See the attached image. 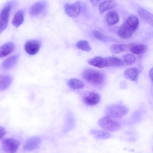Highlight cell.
Returning <instances> with one entry per match:
<instances>
[{
	"label": "cell",
	"mask_w": 153,
	"mask_h": 153,
	"mask_svg": "<svg viewBox=\"0 0 153 153\" xmlns=\"http://www.w3.org/2000/svg\"><path fill=\"white\" fill-rule=\"evenodd\" d=\"M139 20L135 16L128 17L117 31L119 36L122 39H127L131 37L138 28Z\"/></svg>",
	"instance_id": "6da1fadb"
},
{
	"label": "cell",
	"mask_w": 153,
	"mask_h": 153,
	"mask_svg": "<svg viewBox=\"0 0 153 153\" xmlns=\"http://www.w3.org/2000/svg\"><path fill=\"white\" fill-rule=\"evenodd\" d=\"M83 78L88 82L95 86L102 85L105 80V76L101 72L90 68H87L82 74Z\"/></svg>",
	"instance_id": "7a4b0ae2"
},
{
	"label": "cell",
	"mask_w": 153,
	"mask_h": 153,
	"mask_svg": "<svg viewBox=\"0 0 153 153\" xmlns=\"http://www.w3.org/2000/svg\"><path fill=\"white\" fill-rule=\"evenodd\" d=\"M128 112L126 106L120 104L111 105L106 110V116L112 119H119L124 116Z\"/></svg>",
	"instance_id": "3957f363"
},
{
	"label": "cell",
	"mask_w": 153,
	"mask_h": 153,
	"mask_svg": "<svg viewBox=\"0 0 153 153\" xmlns=\"http://www.w3.org/2000/svg\"><path fill=\"white\" fill-rule=\"evenodd\" d=\"M98 123L102 128L110 132L118 131L121 127L119 123L107 116L101 118Z\"/></svg>",
	"instance_id": "277c9868"
},
{
	"label": "cell",
	"mask_w": 153,
	"mask_h": 153,
	"mask_svg": "<svg viewBox=\"0 0 153 153\" xmlns=\"http://www.w3.org/2000/svg\"><path fill=\"white\" fill-rule=\"evenodd\" d=\"M1 143L2 150L5 153H16L20 144L18 140L13 138H5Z\"/></svg>",
	"instance_id": "5b68a950"
},
{
	"label": "cell",
	"mask_w": 153,
	"mask_h": 153,
	"mask_svg": "<svg viewBox=\"0 0 153 153\" xmlns=\"http://www.w3.org/2000/svg\"><path fill=\"white\" fill-rule=\"evenodd\" d=\"M65 12L69 16L75 18L79 15L82 9L81 2L77 1L73 3H65L64 6Z\"/></svg>",
	"instance_id": "8992f818"
},
{
	"label": "cell",
	"mask_w": 153,
	"mask_h": 153,
	"mask_svg": "<svg viewBox=\"0 0 153 153\" xmlns=\"http://www.w3.org/2000/svg\"><path fill=\"white\" fill-rule=\"evenodd\" d=\"M11 9V4H8L2 8L0 13V33L7 27Z\"/></svg>",
	"instance_id": "52a82bcc"
},
{
	"label": "cell",
	"mask_w": 153,
	"mask_h": 153,
	"mask_svg": "<svg viewBox=\"0 0 153 153\" xmlns=\"http://www.w3.org/2000/svg\"><path fill=\"white\" fill-rule=\"evenodd\" d=\"M41 47V43L37 40H31L27 41L24 45L26 52L30 55H34L39 51Z\"/></svg>",
	"instance_id": "ba28073f"
},
{
	"label": "cell",
	"mask_w": 153,
	"mask_h": 153,
	"mask_svg": "<svg viewBox=\"0 0 153 153\" xmlns=\"http://www.w3.org/2000/svg\"><path fill=\"white\" fill-rule=\"evenodd\" d=\"M46 7L47 3L45 1L37 2L33 4L30 7L29 13L32 16H37L43 13Z\"/></svg>",
	"instance_id": "9c48e42d"
},
{
	"label": "cell",
	"mask_w": 153,
	"mask_h": 153,
	"mask_svg": "<svg viewBox=\"0 0 153 153\" xmlns=\"http://www.w3.org/2000/svg\"><path fill=\"white\" fill-rule=\"evenodd\" d=\"M41 141V138L38 136L30 137L25 141L23 146V149L27 151L33 150L37 147Z\"/></svg>",
	"instance_id": "30bf717a"
},
{
	"label": "cell",
	"mask_w": 153,
	"mask_h": 153,
	"mask_svg": "<svg viewBox=\"0 0 153 153\" xmlns=\"http://www.w3.org/2000/svg\"><path fill=\"white\" fill-rule=\"evenodd\" d=\"M100 100L99 94L95 92H89L87 93L83 97V101L86 105L93 106L97 104Z\"/></svg>",
	"instance_id": "8fae6325"
},
{
	"label": "cell",
	"mask_w": 153,
	"mask_h": 153,
	"mask_svg": "<svg viewBox=\"0 0 153 153\" xmlns=\"http://www.w3.org/2000/svg\"><path fill=\"white\" fill-rule=\"evenodd\" d=\"M88 62L90 65L99 68H103L107 67L106 58L100 56H95L89 59Z\"/></svg>",
	"instance_id": "7c38bea8"
},
{
	"label": "cell",
	"mask_w": 153,
	"mask_h": 153,
	"mask_svg": "<svg viewBox=\"0 0 153 153\" xmlns=\"http://www.w3.org/2000/svg\"><path fill=\"white\" fill-rule=\"evenodd\" d=\"M14 45L11 42L6 43L0 47V58L10 54L14 50Z\"/></svg>",
	"instance_id": "4fadbf2b"
},
{
	"label": "cell",
	"mask_w": 153,
	"mask_h": 153,
	"mask_svg": "<svg viewBox=\"0 0 153 153\" xmlns=\"http://www.w3.org/2000/svg\"><path fill=\"white\" fill-rule=\"evenodd\" d=\"M138 13L141 18L144 21L149 24L152 25V14L142 8H140L138 10Z\"/></svg>",
	"instance_id": "5bb4252c"
},
{
	"label": "cell",
	"mask_w": 153,
	"mask_h": 153,
	"mask_svg": "<svg viewBox=\"0 0 153 153\" xmlns=\"http://www.w3.org/2000/svg\"><path fill=\"white\" fill-rule=\"evenodd\" d=\"M17 55L11 56L4 60L1 65L2 68L4 70H8L12 68L16 64L18 58Z\"/></svg>",
	"instance_id": "9a60e30c"
},
{
	"label": "cell",
	"mask_w": 153,
	"mask_h": 153,
	"mask_svg": "<svg viewBox=\"0 0 153 153\" xmlns=\"http://www.w3.org/2000/svg\"><path fill=\"white\" fill-rule=\"evenodd\" d=\"M116 2L114 0H105L102 1L99 4V12L102 13L106 10L112 8L116 5Z\"/></svg>",
	"instance_id": "2e32d148"
},
{
	"label": "cell",
	"mask_w": 153,
	"mask_h": 153,
	"mask_svg": "<svg viewBox=\"0 0 153 153\" xmlns=\"http://www.w3.org/2000/svg\"><path fill=\"white\" fill-rule=\"evenodd\" d=\"M139 74V71L137 68H132L125 70L124 75L126 78L133 81H135L137 79Z\"/></svg>",
	"instance_id": "e0dca14e"
},
{
	"label": "cell",
	"mask_w": 153,
	"mask_h": 153,
	"mask_svg": "<svg viewBox=\"0 0 153 153\" xmlns=\"http://www.w3.org/2000/svg\"><path fill=\"white\" fill-rule=\"evenodd\" d=\"M119 20L118 14L115 11L108 12L106 16V21L109 25H112L117 23Z\"/></svg>",
	"instance_id": "ac0fdd59"
},
{
	"label": "cell",
	"mask_w": 153,
	"mask_h": 153,
	"mask_svg": "<svg viewBox=\"0 0 153 153\" xmlns=\"http://www.w3.org/2000/svg\"><path fill=\"white\" fill-rule=\"evenodd\" d=\"M12 82L11 76L8 75H0V91L7 89L10 86Z\"/></svg>",
	"instance_id": "d6986e66"
},
{
	"label": "cell",
	"mask_w": 153,
	"mask_h": 153,
	"mask_svg": "<svg viewBox=\"0 0 153 153\" xmlns=\"http://www.w3.org/2000/svg\"><path fill=\"white\" fill-rule=\"evenodd\" d=\"M107 67H119L123 64V61L120 58L114 56H109L106 58Z\"/></svg>",
	"instance_id": "ffe728a7"
},
{
	"label": "cell",
	"mask_w": 153,
	"mask_h": 153,
	"mask_svg": "<svg viewBox=\"0 0 153 153\" xmlns=\"http://www.w3.org/2000/svg\"><path fill=\"white\" fill-rule=\"evenodd\" d=\"M24 20L23 11L22 10H19L14 15L12 23L14 26L17 27L23 23Z\"/></svg>",
	"instance_id": "44dd1931"
},
{
	"label": "cell",
	"mask_w": 153,
	"mask_h": 153,
	"mask_svg": "<svg viewBox=\"0 0 153 153\" xmlns=\"http://www.w3.org/2000/svg\"><path fill=\"white\" fill-rule=\"evenodd\" d=\"M68 85L70 88L73 90L82 89L85 86L84 83L82 81L76 78L69 79L68 81Z\"/></svg>",
	"instance_id": "7402d4cb"
},
{
	"label": "cell",
	"mask_w": 153,
	"mask_h": 153,
	"mask_svg": "<svg viewBox=\"0 0 153 153\" xmlns=\"http://www.w3.org/2000/svg\"><path fill=\"white\" fill-rule=\"evenodd\" d=\"M90 133L95 138L100 139H107L111 136V135L106 131L96 129L91 130Z\"/></svg>",
	"instance_id": "603a6c76"
},
{
	"label": "cell",
	"mask_w": 153,
	"mask_h": 153,
	"mask_svg": "<svg viewBox=\"0 0 153 153\" xmlns=\"http://www.w3.org/2000/svg\"><path fill=\"white\" fill-rule=\"evenodd\" d=\"M148 50L147 47L143 44H137L131 46L130 51L132 53L136 55H140L146 52Z\"/></svg>",
	"instance_id": "cb8c5ba5"
},
{
	"label": "cell",
	"mask_w": 153,
	"mask_h": 153,
	"mask_svg": "<svg viewBox=\"0 0 153 153\" xmlns=\"http://www.w3.org/2000/svg\"><path fill=\"white\" fill-rule=\"evenodd\" d=\"M76 46L77 48L83 51L89 52L91 50L88 42L86 40H80L78 41L76 43Z\"/></svg>",
	"instance_id": "d4e9b609"
},
{
	"label": "cell",
	"mask_w": 153,
	"mask_h": 153,
	"mask_svg": "<svg viewBox=\"0 0 153 153\" xmlns=\"http://www.w3.org/2000/svg\"><path fill=\"white\" fill-rule=\"evenodd\" d=\"M127 46L125 44H114L110 48L111 52L114 54L120 53L126 49Z\"/></svg>",
	"instance_id": "484cf974"
},
{
	"label": "cell",
	"mask_w": 153,
	"mask_h": 153,
	"mask_svg": "<svg viewBox=\"0 0 153 153\" xmlns=\"http://www.w3.org/2000/svg\"><path fill=\"white\" fill-rule=\"evenodd\" d=\"M124 62L126 64L131 65L134 63L135 61V58L133 54L128 53L126 54L123 57Z\"/></svg>",
	"instance_id": "4316f807"
},
{
	"label": "cell",
	"mask_w": 153,
	"mask_h": 153,
	"mask_svg": "<svg viewBox=\"0 0 153 153\" xmlns=\"http://www.w3.org/2000/svg\"><path fill=\"white\" fill-rule=\"evenodd\" d=\"M93 36L97 39L101 41H107L109 39V38L104 35L98 31L94 30L92 31Z\"/></svg>",
	"instance_id": "83f0119b"
},
{
	"label": "cell",
	"mask_w": 153,
	"mask_h": 153,
	"mask_svg": "<svg viewBox=\"0 0 153 153\" xmlns=\"http://www.w3.org/2000/svg\"><path fill=\"white\" fill-rule=\"evenodd\" d=\"M6 133L5 129L3 127L0 126V140L1 139Z\"/></svg>",
	"instance_id": "f1b7e54d"
},
{
	"label": "cell",
	"mask_w": 153,
	"mask_h": 153,
	"mask_svg": "<svg viewBox=\"0 0 153 153\" xmlns=\"http://www.w3.org/2000/svg\"><path fill=\"white\" fill-rule=\"evenodd\" d=\"M90 1L93 5H96L99 2V1H101L99 0H90Z\"/></svg>",
	"instance_id": "f546056e"
},
{
	"label": "cell",
	"mask_w": 153,
	"mask_h": 153,
	"mask_svg": "<svg viewBox=\"0 0 153 153\" xmlns=\"http://www.w3.org/2000/svg\"><path fill=\"white\" fill-rule=\"evenodd\" d=\"M149 76L151 79L152 80V77H153V68H152L150 69L149 71Z\"/></svg>",
	"instance_id": "4dcf8cb0"
}]
</instances>
